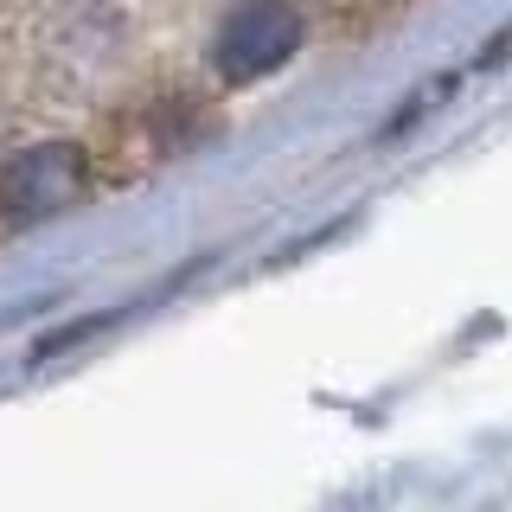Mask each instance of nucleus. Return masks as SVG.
<instances>
[{
  "label": "nucleus",
  "instance_id": "obj_1",
  "mask_svg": "<svg viewBox=\"0 0 512 512\" xmlns=\"http://www.w3.org/2000/svg\"><path fill=\"white\" fill-rule=\"evenodd\" d=\"M90 186V154L77 141H32L0 160V224H45L71 212Z\"/></svg>",
  "mask_w": 512,
  "mask_h": 512
},
{
  "label": "nucleus",
  "instance_id": "obj_2",
  "mask_svg": "<svg viewBox=\"0 0 512 512\" xmlns=\"http://www.w3.org/2000/svg\"><path fill=\"white\" fill-rule=\"evenodd\" d=\"M301 32L308 26L295 0H237L212 32V64L224 84H256L301 52Z\"/></svg>",
  "mask_w": 512,
  "mask_h": 512
}]
</instances>
